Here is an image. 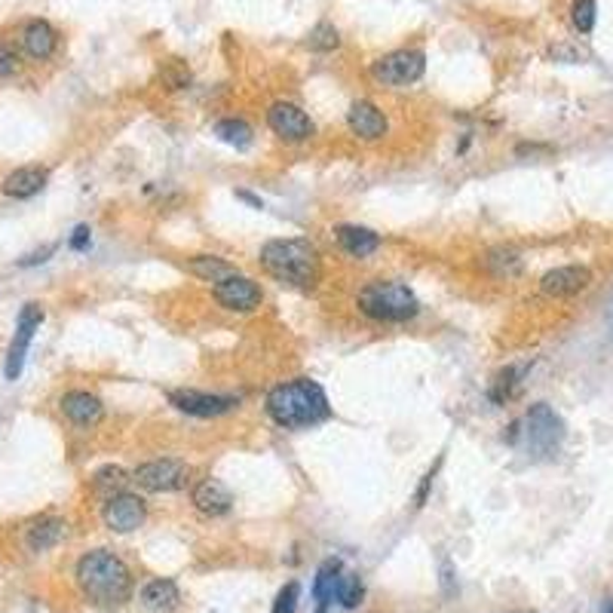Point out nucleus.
<instances>
[{"label":"nucleus","mask_w":613,"mask_h":613,"mask_svg":"<svg viewBox=\"0 0 613 613\" xmlns=\"http://www.w3.org/2000/svg\"><path fill=\"white\" fill-rule=\"evenodd\" d=\"M488 264H500L497 273H518V267H522L518 255H512V251H494L488 258Z\"/></svg>","instance_id":"32"},{"label":"nucleus","mask_w":613,"mask_h":613,"mask_svg":"<svg viewBox=\"0 0 613 613\" xmlns=\"http://www.w3.org/2000/svg\"><path fill=\"white\" fill-rule=\"evenodd\" d=\"M193 506L212 518L228 516L233 506V494L228 491V485L218 482V478H203V482L193 488Z\"/></svg>","instance_id":"15"},{"label":"nucleus","mask_w":613,"mask_h":613,"mask_svg":"<svg viewBox=\"0 0 613 613\" xmlns=\"http://www.w3.org/2000/svg\"><path fill=\"white\" fill-rule=\"evenodd\" d=\"M424 71L426 56L421 49H396V53H386L372 65V77L383 87H408V83L421 80Z\"/></svg>","instance_id":"6"},{"label":"nucleus","mask_w":613,"mask_h":613,"mask_svg":"<svg viewBox=\"0 0 613 613\" xmlns=\"http://www.w3.org/2000/svg\"><path fill=\"white\" fill-rule=\"evenodd\" d=\"M212 291H215L218 304H221L224 310H233V313H251V310H258L264 301L261 285H258L255 280H249V276H240V273L221 280Z\"/></svg>","instance_id":"9"},{"label":"nucleus","mask_w":613,"mask_h":613,"mask_svg":"<svg viewBox=\"0 0 613 613\" xmlns=\"http://www.w3.org/2000/svg\"><path fill=\"white\" fill-rule=\"evenodd\" d=\"M56 44H58V35H56V28L49 22L31 19L28 25H25L22 46H25V53H28L31 58H49L56 53Z\"/></svg>","instance_id":"19"},{"label":"nucleus","mask_w":613,"mask_h":613,"mask_svg":"<svg viewBox=\"0 0 613 613\" xmlns=\"http://www.w3.org/2000/svg\"><path fill=\"white\" fill-rule=\"evenodd\" d=\"M363 595H365V589H363V579H359L356 574H341V579H338V589H334V598L341 601V608L352 610L359 601H363Z\"/></svg>","instance_id":"26"},{"label":"nucleus","mask_w":613,"mask_h":613,"mask_svg":"<svg viewBox=\"0 0 613 613\" xmlns=\"http://www.w3.org/2000/svg\"><path fill=\"white\" fill-rule=\"evenodd\" d=\"M53 251H56V246H46V249H40V251H35V255H28V258H25V261H22V267H31V264H44L46 258L53 255Z\"/></svg>","instance_id":"34"},{"label":"nucleus","mask_w":613,"mask_h":613,"mask_svg":"<svg viewBox=\"0 0 613 613\" xmlns=\"http://www.w3.org/2000/svg\"><path fill=\"white\" fill-rule=\"evenodd\" d=\"M264 271L280 282L313 289L319 282V251L307 240H271L261 249Z\"/></svg>","instance_id":"3"},{"label":"nucleus","mask_w":613,"mask_h":613,"mask_svg":"<svg viewBox=\"0 0 613 613\" xmlns=\"http://www.w3.org/2000/svg\"><path fill=\"white\" fill-rule=\"evenodd\" d=\"M145 516H148L145 500L136 497V494H126V491L123 494H114V497H107L105 512H102L105 525L111 527V531H117V534L138 531L141 522H145Z\"/></svg>","instance_id":"10"},{"label":"nucleus","mask_w":613,"mask_h":613,"mask_svg":"<svg viewBox=\"0 0 613 613\" xmlns=\"http://www.w3.org/2000/svg\"><path fill=\"white\" fill-rule=\"evenodd\" d=\"M77 586L89 601L102 608H120L132 595V574L107 549H92L77 561Z\"/></svg>","instance_id":"2"},{"label":"nucleus","mask_w":613,"mask_h":613,"mask_svg":"<svg viewBox=\"0 0 613 613\" xmlns=\"http://www.w3.org/2000/svg\"><path fill=\"white\" fill-rule=\"evenodd\" d=\"M525 439H527L531 455H536V457L556 455L561 448V442H565V421H561L546 402L531 405V411L525 414Z\"/></svg>","instance_id":"5"},{"label":"nucleus","mask_w":613,"mask_h":613,"mask_svg":"<svg viewBox=\"0 0 613 613\" xmlns=\"http://www.w3.org/2000/svg\"><path fill=\"white\" fill-rule=\"evenodd\" d=\"M595 15H598L595 0H574V6H570V19H574V28L579 35H589L595 28Z\"/></svg>","instance_id":"28"},{"label":"nucleus","mask_w":613,"mask_h":613,"mask_svg":"<svg viewBox=\"0 0 613 613\" xmlns=\"http://www.w3.org/2000/svg\"><path fill=\"white\" fill-rule=\"evenodd\" d=\"M592 282V271L583 264H567V267H556L540 280V291L549 298H570L579 295L583 289H589Z\"/></svg>","instance_id":"13"},{"label":"nucleus","mask_w":613,"mask_h":613,"mask_svg":"<svg viewBox=\"0 0 613 613\" xmlns=\"http://www.w3.org/2000/svg\"><path fill=\"white\" fill-rule=\"evenodd\" d=\"M179 601H181V592L172 579H150L145 589H141V604L154 613H169L179 608Z\"/></svg>","instance_id":"20"},{"label":"nucleus","mask_w":613,"mask_h":613,"mask_svg":"<svg viewBox=\"0 0 613 613\" xmlns=\"http://www.w3.org/2000/svg\"><path fill=\"white\" fill-rule=\"evenodd\" d=\"M359 310L368 319H377V322H408V319L417 316V304L414 291L402 282H372L359 291L356 298Z\"/></svg>","instance_id":"4"},{"label":"nucleus","mask_w":613,"mask_h":613,"mask_svg":"<svg viewBox=\"0 0 613 613\" xmlns=\"http://www.w3.org/2000/svg\"><path fill=\"white\" fill-rule=\"evenodd\" d=\"M298 601H301V586L298 583H289L280 595H276L273 613H295L298 610Z\"/></svg>","instance_id":"30"},{"label":"nucleus","mask_w":613,"mask_h":613,"mask_svg":"<svg viewBox=\"0 0 613 613\" xmlns=\"http://www.w3.org/2000/svg\"><path fill=\"white\" fill-rule=\"evenodd\" d=\"M46 179L49 175L40 166H22V169L10 172L4 179V193L13 199H31L46 188Z\"/></svg>","instance_id":"17"},{"label":"nucleus","mask_w":613,"mask_h":613,"mask_svg":"<svg viewBox=\"0 0 613 613\" xmlns=\"http://www.w3.org/2000/svg\"><path fill=\"white\" fill-rule=\"evenodd\" d=\"M40 322H44V307L25 304L19 313V322H15L13 343H10V350H6V363H4L6 381H19V374L25 368V356H28V347H31V341H35V332L40 329Z\"/></svg>","instance_id":"7"},{"label":"nucleus","mask_w":613,"mask_h":613,"mask_svg":"<svg viewBox=\"0 0 613 613\" xmlns=\"http://www.w3.org/2000/svg\"><path fill=\"white\" fill-rule=\"evenodd\" d=\"M522 377H525V365H509L506 372H500L497 381L491 383V399L509 402L518 393V386H522Z\"/></svg>","instance_id":"25"},{"label":"nucleus","mask_w":613,"mask_h":613,"mask_svg":"<svg viewBox=\"0 0 613 613\" xmlns=\"http://www.w3.org/2000/svg\"><path fill=\"white\" fill-rule=\"evenodd\" d=\"M15 71H19V56H15V49L10 44H4V40H0V77L15 74Z\"/></svg>","instance_id":"31"},{"label":"nucleus","mask_w":613,"mask_h":613,"mask_svg":"<svg viewBox=\"0 0 613 613\" xmlns=\"http://www.w3.org/2000/svg\"><path fill=\"white\" fill-rule=\"evenodd\" d=\"M601 613H613V598H610V601H604V608H601Z\"/></svg>","instance_id":"36"},{"label":"nucleus","mask_w":613,"mask_h":613,"mask_svg":"<svg viewBox=\"0 0 613 613\" xmlns=\"http://www.w3.org/2000/svg\"><path fill=\"white\" fill-rule=\"evenodd\" d=\"M264 405L271 421L276 426H285V430H304V426L322 424L325 417L332 414L325 390L316 381H310V377L276 383L273 390L267 393Z\"/></svg>","instance_id":"1"},{"label":"nucleus","mask_w":613,"mask_h":613,"mask_svg":"<svg viewBox=\"0 0 613 613\" xmlns=\"http://www.w3.org/2000/svg\"><path fill=\"white\" fill-rule=\"evenodd\" d=\"M310 49H316V53H329V49H334L341 44V37H338V28L334 25H329V22H319L313 31H310Z\"/></svg>","instance_id":"29"},{"label":"nucleus","mask_w":613,"mask_h":613,"mask_svg":"<svg viewBox=\"0 0 613 613\" xmlns=\"http://www.w3.org/2000/svg\"><path fill=\"white\" fill-rule=\"evenodd\" d=\"M129 482L126 473L120 466H105L96 473V491L107 494V497H114V494H123V485Z\"/></svg>","instance_id":"27"},{"label":"nucleus","mask_w":613,"mask_h":613,"mask_svg":"<svg viewBox=\"0 0 613 613\" xmlns=\"http://www.w3.org/2000/svg\"><path fill=\"white\" fill-rule=\"evenodd\" d=\"M132 478H136V482L145 491H154V494L181 491L184 485H188V464H181V460H172V457L150 460V464H141Z\"/></svg>","instance_id":"8"},{"label":"nucleus","mask_w":613,"mask_h":613,"mask_svg":"<svg viewBox=\"0 0 613 613\" xmlns=\"http://www.w3.org/2000/svg\"><path fill=\"white\" fill-rule=\"evenodd\" d=\"M237 197H240V199H246V203H251L255 209H261V199H258V197H251V193H246V190H240Z\"/></svg>","instance_id":"35"},{"label":"nucleus","mask_w":613,"mask_h":613,"mask_svg":"<svg viewBox=\"0 0 613 613\" xmlns=\"http://www.w3.org/2000/svg\"><path fill=\"white\" fill-rule=\"evenodd\" d=\"M215 136L224 141V145L246 150L251 145V129L246 120H237V117H228V120H218L215 123Z\"/></svg>","instance_id":"24"},{"label":"nucleus","mask_w":613,"mask_h":613,"mask_svg":"<svg viewBox=\"0 0 613 613\" xmlns=\"http://www.w3.org/2000/svg\"><path fill=\"white\" fill-rule=\"evenodd\" d=\"M89 240H92V237H89V228H87V224H80V228L71 233V242H68V246H71L74 251H83V249L89 246Z\"/></svg>","instance_id":"33"},{"label":"nucleus","mask_w":613,"mask_h":613,"mask_svg":"<svg viewBox=\"0 0 613 613\" xmlns=\"http://www.w3.org/2000/svg\"><path fill=\"white\" fill-rule=\"evenodd\" d=\"M65 534H68V525H65L62 518H44V522L31 525L28 549L31 552H46V549H53V546L62 543Z\"/></svg>","instance_id":"21"},{"label":"nucleus","mask_w":613,"mask_h":613,"mask_svg":"<svg viewBox=\"0 0 613 613\" xmlns=\"http://www.w3.org/2000/svg\"><path fill=\"white\" fill-rule=\"evenodd\" d=\"M188 267H190L193 276H199L203 282H215V285L237 273L233 271V264H228L224 258H218V255H197V258H190Z\"/></svg>","instance_id":"23"},{"label":"nucleus","mask_w":613,"mask_h":613,"mask_svg":"<svg viewBox=\"0 0 613 613\" xmlns=\"http://www.w3.org/2000/svg\"><path fill=\"white\" fill-rule=\"evenodd\" d=\"M267 123L282 141H307L313 136V120L291 102H273L267 111Z\"/></svg>","instance_id":"12"},{"label":"nucleus","mask_w":613,"mask_h":613,"mask_svg":"<svg viewBox=\"0 0 613 613\" xmlns=\"http://www.w3.org/2000/svg\"><path fill=\"white\" fill-rule=\"evenodd\" d=\"M334 240H338V246L352 258H368L372 251L381 249V237L368 228H356V224H341V228H334Z\"/></svg>","instance_id":"18"},{"label":"nucleus","mask_w":613,"mask_h":613,"mask_svg":"<svg viewBox=\"0 0 613 613\" xmlns=\"http://www.w3.org/2000/svg\"><path fill=\"white\" fill-rule=\"evenodd\" d=\"M62 414L77 426H96L102 421L105 405H102V399L92 396L87 390H71L62 396Z\"/></svg>","instance_id":"14"},{"label":"nucleus","mask_w":613,"mask_h":613,"mask_svg":"<svg viewBox=\"0 0 613 613\" xmlns=\"http://www.w3.org/2000/svg\"><path fill=\"white\" fill-rule=\"evenodd\" d=\"M341 558H329L322 561L316 570V579H313V595L319 601V608H325L332 598H334V589H338V579H341Z\"/></svg>","instance_id":"22"},{"label":"nucleus","mask_w":613,"mask_h":613,"mask_svg":"<svg viewBox=\"0 0 613 613\" xmlns=\"http://www.w3.org/2000/svg\"><path fill=\"white\" fill-rule=\"evenodd\" d=\"M347 123H350L352 136H359V138H365V141H374V138H383L386 136V117H383V111L377 105L365 102V98L350 107Z\"/></svg>","instance_id":"16"},{"label":"nucleus","mask_w":613,"mask_h":613,"mask_svg":"<svg viewBox=\"0 0 613 613\" xmlns=\"http://www.w3.org/2000/svg\"><path fill=\"white\" fill-rule=\"evenodd\" d=\"M169 402L190 417H221L240 405L237 396H212V393L199 390H172Z\"/></svg>","instance_id":"11"}]
</instances>
